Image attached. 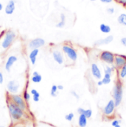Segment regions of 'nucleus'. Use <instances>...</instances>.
Segmentation results:
<instances>
[{"label": "nucleus", "instance_id": "36", "mask_svg": "<svg viewBox=\"0 0 126 127\" xmlns=\"http://www.w3.org/2000/svg\"><path fill=\"white\" fill-rule=\"evenodd\" d=\"M4 82V75L0 71V84H2Z\"/></svg>", "mask_w": 126, "mask_h": 127}, {"label": "nucleus", "instance_id": "2", "mask_svg": "<svg viewBox=\"0 0 126 127\" xmlns=\"http://www.w3.org/2000/svg\"><path fill=\"white\" fill-rule=\"evenodd\" d=\"M112 95L114 98V101L115 103L116 107H118L123 100V84L120 81H117L114 85L113 91H112Z\"/></svg>", "mask_w": 126, "mask_h": 127}, {"label": "nucleus", "instance_id": "28", "mask_svg": "<svg viewBox=\"0 0 126 127\" xmlns=\"http://www.w3.org/2000/svg\"><path fill=\"white\" fill-rule=\"evenodd\" d=\"M74 113L70 112V113L67 114V115L65 116V119H66V121H72V120H73V118H74Z\"/></svg>", "mask_w": 126, "mask_h": 127}, {"label": "nucleus", "instance_id": "17", "mask_svg": "<svg viewBox=\"0 0 126 127\" xmlns=\"http://www.w3.org/2000/svg\"><path fill=\"white\" fill-rule=\"evenodd\" d=\"M66 15L64 13H61L60 15V21L56 24L55 27L57 28H63L65 27L66 25Z\"/></svg>", "mask_w": 126, "mask_h": 127}, {"label": "nucleus", "instance_id": "34", "mask_svg": "<svg viewBox=\"0 0 126 127\" xmlns=\"http://www.w3.org/2000/svg\"><path fill=\"white\" fill-rule=\"evenodd\" d=\"M117 1L119 4H122V5L126 7V0H117Z\"/></svg>", "mask_w": 126, "mask_h": 127}, {"label": "nucleus", "instance_id": "43", "mask_svg": "<svg viewBox=\"0 0 126 127\" xmlns=\"http://www.w3.org/2000/svg\"><path fill=\"white\" fill-rule=\"evenodd\" d=\"M91 1H97V0H90Z\"/></svg>", "mask_w": 126, "mask_h": 127}, {"label": "nucleus", "instance_id": "24", "mask_svg": "<svg viewBox=\"0 0 126 127\" xmlns=\"http://www.w3.org/2000/svg\"><path fill=\"white\" fill-rule=\"evenodd\" d=\"M58 86L56 85H53L51 87V90H50V95L53 97H56L58 95Z\"/></svg>", "mask_w": 126, "mask_h": 127}, {"label": "nucleus", "instance_id": "23", "mask_svg": "<svg viewBox=\"0 0 126 127\" xmlns=\"http://www.w3.org/2000/svg\"><path fill=\"white\" fill-rule=\"evenodd\" d=\"M103 85H108L111 82V74L109 73H104L103 79H101Z\"/></svg>", "mask_w": 126, "mask_h": 127}, {"label": "nucleus", "instance_id": "7", "mask_svg": "<svg viewBox=\"0 0 126 127\" xmlns=\"http://www.w3.org/2000/svg\"><path fill=\"white\" fill-rule=\"evenodd\" d=\"M114 67L117 69L121 68L123 66L126 65V56L123 55H115L114 61Z\"/></svg>", "mask_w": 126, "mask_h": 127}, {"label": "nucleus", "instance_id": "30", "mask_svg": "<svg viewBox=\"0 0 126 127\" xmlns=\"http://www.w3.org/2000/svg\"><path fill=\"white\" fill-rule=\"evenodd\" d=\"M114 12H115V10H114V7H108L107 9H106V13L109 14V15H113L114 13Z\"/></svg>", "mask_w": 126, "mask_h": 127}, {"label": "nucleus", "instance_id": "45", "mask_svg": "<svg viewBox=\"0 0 126 127\" xmlns=\"http://www.w3.org/2000/svg\"><path fill=\"white\" fill-rule=\"evenodd\" d=\"M14 1H16V0H14Z\"/></svg>", "mask_w": 126, "mask_h": 127}, {"label": "nucleus", "instance_id": "19", "mask_svg": "<svg viewBox=\"0 0 126 127\" xmlns=\"http://www.w3.org/2000/svg\"><path fill=\"white\" fill-rule=\"evenodd\" d=\"M100 30L101 32H103L104 34H109L111 31V28L109 25L103 23L100 25Z\"/></svg>", "mask_w": 126, "mask_h": 127}, {"label": "nucleus", "instance_id": "5", "mask_svg": "<svg viewBox=\"0 0 126 127\" xmlns=\"http://www.w3.org/2000/svg\"><path fill=\"white\" fill-rule=\"evenodd\" d=\"M114 57H115V55L114 53H112L111 52L107 51V50L102 51L99 55V58L100 59V60L109 65L114 64Z\"/></svg>", "mask_w": 126, "mask_h": 127}, {"label": "nucleus", "instance_id": "25", "mask_svg": "<svg viewBox=\"0 0 126 127\" xmlns=\"http://www.w3.org/2000/svg\"><path fill=\"white\" fill-rule=\"evenodd\" d=\"M114 69V67H111L109 65H107L104 68V73H109V74L112 75Z\"/></svg>", "mask_w": 126, "mask_h": 127}, {"label": "nucleus", "instance_id": "4", "mask_svg": "<svg viewBox=\"0 0 126 127\" xmlns=\"http://www.w3.org/2000/svg\"><path fill=\"white\" fill-rule=\"evenodd\" d=\"M62 52L68 60L72 61V63H74L77 61L78 55L76 51V49L69 44H63L62 46Z\"/></svg>", "mask_w": 126, "mask_h": 127}, {"label": "nucleus", "instance_id": "39", "mask_svg": "<svg viewBox=\"0 0 126 127\" xmlns=\"http://www.w3.org/2000/svg\"><path fill=\"white\" fill-rule=\"evenodd\" d=\"M57 86H58V91H62V90H63V86L62 85H57Z\"/></svg>", "mask_w": 126, "mask_h": 127}, {"label": "nucleus", "instance_id": "35", "mask_svg": "<svg viewBox=\"0 0 126 127\" xmlns=\"http://www.w3.org/2000/svg\"><path fill=\"white\" fill-rule=\"evenodd\" d=\"M103 4H111L114 0H100Z\"/></svg>", "mask_w": 126, "mask_h": 127}, {"label": "nucleus", "instance_id": "42", "mask_svg": "<svg viewBox=\"0 0 126 127\" xmlns=\"http://www.w3.org/2000/svg\"><path fill=\"white\" fill-rule=\"evenodd\" d=\"M114 127H121V126H120V124H118V125H117V126H115Z\"/></svg>", "mask_w": 126, "mask_h": 127}, {"label": "nucleus", "instance_id": "9", "mask_svg": "<svg viewBox=\"0 0 126 127\" xmlns=\"http://www.w3.org/2000/svg\"><path fill=\"white\" fill-rule=\"evenodd\" d=\"M20 88V85L17 80H10L7 85V89L11 94H16Z\"/></svg>", "mask_w": 126, "mask_h": 127}, {"label": "nucleus", "instance_id": "18", "mask_svg": "<svg viewBox=\"0 0 126 127\" xmlns=\"http://www.w3.org/2000/svg\"><path fill=\"white\" fill-rule=\"evenodd\" d=\"M87 118L85 116V115L83 114H81L79 116V118H78V124H79V127H86L87 125Z\"/></svg>", "mask_w": 126, "mask_h": 127}, {"label": "nucleus", "instance_id": "14", "mask_svg": "<svg viewBox=\"0 0 126 127\" xmlns=\"http://www.w3.org/2000/svg\"><path fill=\"white\" fill-rule=\"evenodd\" d=\"M113 40H114V37L112 35H108V36L104 38L99 39V40H96L94 42V46H100L103 45H108V44H110Z\"/></svg>", "mask_w": 126, "mask_h": 127}, {"label": "nucleus", "instance_id": "38", "mask_svg": "<svg viewBox=\"0 0 126 127\" xmlns=\"http://www.w3.org/2000/svg\"><path fill=\"white\" fill-rule=\"evenodd\" d=\"M97 85L98 86H100H100H102V85H103V83L102 80H100V79L99 81H97Z\"/></svg>", "mask_w": 126, "mask_h": 127}, {"label": "nucleus", "instance_id": "26", "mask_svg": "<svg viewBox=\"0 0 126 127\" xmlns=\"http://www.w3.org/2000/svg\"><path fill=\"white\" fill-rule=\"evenodd\" d=\"M30 98H31L30 94L27 92V90H25V91H24V93H23V98H24V101L27 102V101H28L30 100Z\"/></svg>", "mask_w": 126, "mask_h": 127}, {"label": "nucleus", "instance_id": "16", "mask_svg": "<svg viewBox=\"0 0 126 127\" xmlns=\"http://www.w3.org/2000/svg\"><path fill=\"white\" fill-rule=\"evenodd\" d=\"M39 54V49H32L31 52L29 54V59L30 60V63H32V65H35L36 63V60H37V57Z\"/></svg>", "mask_w": 126, "mask_h": 127}, {"label": "nucleus", "instance_id": "8", "mask_svg": "<svg viewBox=\"0 0 126 127\" xmlns=\"http://www.w3.org/2000/svg\"><path fill=\"white\" fill-rule=\"evenodd\" d=\"M44 45H45V40L43 38L37 37V38L31 40L29 42L28 47L32 50V49H39V48L44 46Z\"/></svg>", "mask_w": 126, "mask_h": 127}, {"label": "nucleus", "instance_id": "37", "mask_svg": "<svg viewBox=\"0 0 126 127\" xmlns=\"http://www.w3.org/2000/svg\"><path fill=\"white\" fill-rule=\"evenodd\" d=\"M84 111H85V109H83V108H81V107H80V108H78V109H77V112H78V113H79L80 115L83 114Z\"/></svg>", "mask_w": 126, "mask_h": 127}, {"label": "nucleus", "instance_id": "22", "mask_svg": "<svg viewBox=\"0 0 126 127\" xmlns=\"http://www.w3.org/2000/svg\"><path fill=\"white\" fill-rule=\"evenodd\" d=\"M118 76L120 79H122L126 78V65L118 70Z\"/></svg>", "mask_w": 126, "mask_h": 127}, {"label": "nucleus", "instance_id": "31", "mask_svg": "<svg viewBox=\"0 0 126 127\" xmlns=\"http://www.w3.org/2000/svg\"><path fill=\"white\" fill-rule=\"evenodd\" d=\"M120 124V120H114L112 122H111V126L112 127H115V126H117V125H118V124Z\"/></svg>", "mask_w": 126, "mask_h": 127}, {"label": "nucleus", "instance_id": "41", "mask_svg": "<svg viewBox=\"0 0 126 127\" xmlns=\"http://www.w3.org/2000/svg\"><path fill=\"white\" fill-rule=\"evenodd\" d=\"M3 8H4V7H3V4L0 2V11H1L2 10H3Z\"/></svg>", "mask_w": 126, "mask_h": 127}, {"label": "nucleus", "instance_id": "29", "mask_svg": "<svg viewBox=\"0 0 126 127\" xmlns=\"http://www.w3.org/2000/svg\"><path fill=\"white\" fill-rule=\"evenodd\" d=\"M33 101L35 102L39 101V99H40V93L38 92H37L35 94L33 95Z\"/></svg>", "mask_w": 126, "mask_h": 127}, {"label": "nucleus", "instance_id": "11", "mask_svg": "<svg viewBox=\"0 0 126 127\" xmlns=\"http://www.w3.org/2000/svg\"><path fill=\"white\" fill-rule=\"evenodd\" d=\"M17 60H18V57L16 55H10L7 57V61H6L5 65H4L5 70L8 73L10 72L12 67L13 66V65L15 64V63L17 62Z\"/></svg>", "mask_w": 126, "mask_h": 127}, {"label": "nucleus", "instance_id": "13", "mask_svg": "<svg viewBox=\"0 0 126 127\" xmlns=\"http://www.w3.org/2000/svg\"><path fill=\"white\" fill-rule=\"evenodd\" d=\"M91 72L92 76L96 79L100 80L102 78V73L99 66L96 63H92L91 65Z\"/></svg>", "mask_w": 126, "mask_h": 127}, {"label": "nucleus", "instance_id": "15", "mask_svg": "<svg viewBox=\"0 0 126 127\" xmlns=\"http://www.w3.org/2000/svg\"><path fill=\"white\" fill-rule=\"evenodd\" d=\"M16 10V1L14 0H9L8 3L5 7V13L7 15H12Z\"/></svg>", "mask_w": 126, "mask_h": 127}, {"label": "nucleus", "instance_id": "20", "mask_svg": "<svg viewBox=\"0 0 126 127\" xmlns=\"http://www.w3.org/2000/svg\"><path fill=\"white\" fill-rule=\"evenodd\" d=\"M31 80L34 83H40L42 80V76L38 71H34L33 73V76L31 78Z\"/></svg>", "mask_w": 126, "mask_h": 127}, {"label": "nucleus", "instance_id": "1", "mask_svg": "<svg viewBox=\"0 0 126 127\" xmlns=\"http://www.w3.org/2000/svg\"><path fill=\"white\" fill-rule=\"evenodd\" d=\"M1 42H0V53L6 52L13 44L16 38V33L9 29L4 31V34L1 35Z\"/></svg>", "mask_w": 126, "mask_h": 127}, {"label": "nucleus", "instance_id": "32", "mask_svg": "<svg viewBox=\"0 0 126 127\" xmlns=\"http://www.w3.org/2000/svg\"><path fill=\"white\" fill-rule=\"evenodd\" d=\"M71 94H72V95L74 97V98H76L77 99H79L80 98V96H79V95H78V93L76 92L75 91H71Z\"/></svg>", "mask_w": 126, "mask_h": 127}, {"label": "nucleus", "instance_id": "21", "mask_svg": "<svg viewBox=\"0 0 126 127\" xmlns=\"http://www.w3.org/2000/svg\"><path fill=\"white\" fill-rule=\"evenodd\" d=\"M117 22L120 24L126 27V13L120 14L117 17Z\"/></svg>", "mask_w": 126, "mask_h": 127}, {"label": "nucleus", "instance_id": "27", "mask_svg": "<svg viewBox=\"0 0 126 127\" xmlns=\"http://www.w3.org/2000/svg\"><path fill=\"white\" fill-rule=\"evenodd\" d=\"M83 115H85V116L87 118H89L91 117V115H92V110L90 109H85V111L83 112Z\"/></svg>", "mask_w": 126, "mask_h": 127}, {"label": "nucleus", "instance_id": "40", "mask_svg": "<svg viewBox=\"0 0 126 127\" xmlns=\"http://www.w3.org/2000/svg\"><path fill=\"white\" fill-rule=\"evenodd\" d=\"M37 92H38V91L36 90V89H32V90L30 91V93H31L32 95H33V94H35V93H37Z\"/></svg>", "mask_w": 126, "mask_h": 127}, {"label": "nucleus", "instance_id": "44", "mask_svg": "<svg viewBox=\"0 0 126 127\" xmlns=\"http://www.w3.org/2000/svg\"><path fill=\"white\" fill-rule=\"evenodd\" d=\"M0 127H3V126H0Z\"/></svg>", "mask_w": 126, "mask_h": 127}, {"label": "nucleus", "instance_id": "6", "mask_svg": "<svg viewBox=\"0 0 126 127\" xmlns=\"http://www.w3.org/2000/svg\"><path fill=\"white\" fill-rule=\"evenodd\" d=\"M10 100L13 103H15L16 105H18L19 107H21L23 110H26L27 109V103L23 98L22 96L17 94H12L10 95Z\"/></svg>", "mask_w": 126, "mask_h": 127}, {"label": "nucleus", "instance_id": "12", "mask_svg": "<svg viewBox=\"0 0 126 127\" xmlns=\"http://www.w3.org/2000/svg\"><path fill=\"white\" fill-rule=\"evenodd\" d=\"M115 107H116V105H115V103H114V100H110L107 103V104L105 106L104 109H103L104 115H106V116L111 115L114 112Z\"/></svg>", "mask_w": 126, "mask_h": 127}, {"label": "nucleus", "instance_id": "33", "mask_svg": "<svg viewBox=\"0 0 126 127\" xmlns=\"http://www.w3.org/2000/svg\"><path fill=\"white\" fill-rule=\"evenodd\" d=\"M120 43L123 46L126 47V37H123L120 39Z\"/></svg>", "mask_w": 126, "mask_h": 127}, {"label": "nucleus", "instance_id": "3", "mask_svg": "<svg viewBox=\"0 0 126 127\" xmlns=\"http://www.w3.org/2000/svg\"><path fill=\"white\" fill-rule=\"evenodd\" d=\"M8 110L10 112V115L13 120L14 121H19L21 120L24 115V110L19 107L18 105H16L13 101H10L7 104Z\"/></svg>", "mask_w": 126, "mask_h": 127}, {"label": "nucleus", "instance_id": "10", "mask_svg": "<svg viewBox=\"0 0 126 127\" xmlns=\"http://www.w3.org/2000/svg\"><path fill=\"white\" fill-rule=\"evenodd\" d=\"M52 56L55 62L58 65H62L64 63V56L63 52H61L58 49H55L52 52Z\"/></svg>", "mask_w": 126, "mask_h": 127}]
</instances>
